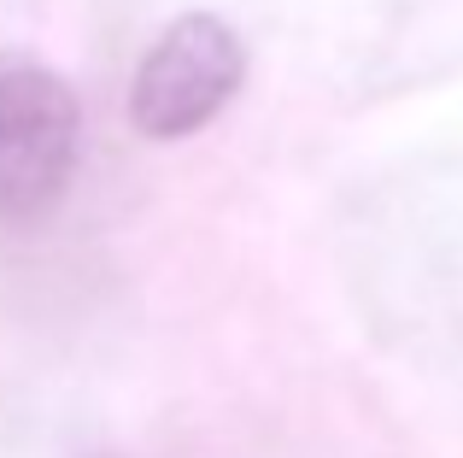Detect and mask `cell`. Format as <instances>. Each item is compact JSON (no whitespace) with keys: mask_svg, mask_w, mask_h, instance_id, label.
Wrapping results in <instances>:
<instances>
[{"mask_svg":"<svg viewBox=\"0 0 463 458\" xmlns=\"http://www.w3.org/2000/svg\"><path fill=\"white\" fill-rule=\"evenodd\" d=\"M82 153V106L53 65L0 53V218L30 224L65 200Z\"/></svg>","mask_w":463,"mask_h":458,"instance_id":"1","label":"cell"},{"mask_svg":"<svg viewBox=\"0 0 463 458\" xmlns=\"http://www.w3.org/2000/svg\"><path fill=\"white\" fill-rule=\"evenodd\" d=\"M247 82V47L217 12H182L158 30L129 82V124L147 141H182L205 129Z\"/></svg>","mask_w":463,"mask_h":458,"instance_id":"2","label":"cell"}]
</instances>
